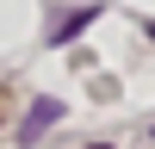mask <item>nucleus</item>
Listing matches in <instances>:
<instances>
[{
  "instance_id": "obj_1",
  "label": "nucleus",
  "mask_w": 155,
  "mask_h": 149,
  "mask_svg": "<svg viewBox=\"0 0 155 149\" xmlns=\"http://www.w3.org/2000/svg\"><path fill=\"white\" fill-rule=\"evenodd\" d=\"M56 118H62V106H56V99H37V106H31V118H25V131H19V137H25V143H37V137H44V131H50Z\"/></svg>"
},
{
  "instance_id": "obj_2",
  "label": "nucleus",
  "mask_w": 155,
  "mask_h": 149,
  "mask_svg": "<svg viewBox=\"0 0 155 149\" xmlns=\"http://www.w3.org/2000/svg\"><path fill=\"white\" fill-rule=\"evenodd\" d=\"M87 19H93V6H81V12H74V19H62V25H56V31H50V37H56V44H62V37H68V31H81Z\"/></svg>"
}]
</instances>
